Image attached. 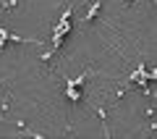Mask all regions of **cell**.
I'll return each instance as SVG.
<instances>
[{
	"mask_svg": "<svg viewBox=\"0 0 157 139\" xmlns=\"http://www.w3.org/2000/svg\"><path fill=\"white\" fill-rule=\"evenodd\" d=\"M92 108H94V113L100 116V121H102V134H105V137H110V129H107V113H105V108H102V105H97V102H92Z\"/></svg>",
	"mask_w": 157,
	"mask_h": 139,
	"instance_id": "cell-1",
	"label": "cell"
},
{
	"mask_svg": "<svg viewBox=\"0 0 157 139\" xmlns=\"http://www.w3.org/2000/svg\"><path fill=\"white\" fill-rule=\"evenodd\" d=\"M100 8H102V0H94V3L89 6V11H86L84 21H86V24H89V21H94V18H97V13H100Z\"/></svg>",
	"mask_w": 157,
	"mask_h": 139,
	"instance_id": "cell-2",
	"label": "cell"
},
{
	"mask_svg": "<svg viewBox=\"0 0 157 139\" xmlns=\"http://www.w3.org/2000/svg\"><path fill=\"white\" fill-rule=\"evenodd\" d=\"M66 97L71 102H78V100H84V97H81V92H78V87H66Z\"/></svg>",
	"mask_w": 157,
	"mask_h": 139,
	"instance_id": "cell-3",
	"label": "cell"
},
{
	"mask_svg": "<svg viewBox=\"0 0 157 139\" xmlns=\"http://www.w3.org/2000/svg\"><path fill=\"white\" fill-rule=\"evenodd\" d=\"M18 6V0H3V11H13Z\"/></svg>",
	"mask_w": 157,
	"mask_h": 139,
	"instance_id": "cell-4",
	"label": "cell"
},
{
	"mask_svg": "<svg viewBox=\"0 0 157 139\" xmlns=\"http://www.w3.org/2000/svg\"><path fill=\"white\" fill-rule=\"evenodd\" d=\"M126 3H128V6H131V3H134V0H126Z\"/></svg>",
	"mask_w": 157,
	"mask_h": 139,
	"instance_id": "cell-5",
	"label": "cell"
},
{
	"mask_svg": "<svg viewBox=\"0 0 157 139\" xmlns=\"http://www.w3.org/2000/svg\"><path fill=\"white\" fill-rule=\"evenodd\" d=\"M152 3H157V0H152Z\"/></svg>",
	"mask_w": 157,
	"mask_h": 139,
	"instance_id": "cell-6",
	"label": "cell"
}]
</instances>
